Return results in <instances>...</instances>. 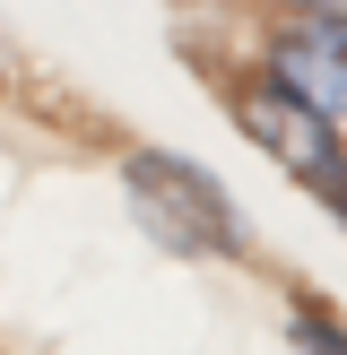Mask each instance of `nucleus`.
<instances>
[{
	"label": "nucleus",
	"mask_w": 347,
	"mask_h": 355,
	"mask_svg": "<svg viewBox=\"0 0 347 355\" xmlns=\"http://www.w3.org/2000/svg\"><path fill=\"white\" fill-rule=\"evenodd\" d=\"M121 200L130 217L148 225L165 252L183 260H243V208L226 200L217 173H200L191 156H165V148H130L121 156Z\"/></svg>",
	"instance_id": "nucleus-1"
},
{
	"label": "nucleus",
	"mask_w": 347,
	"mask_h": 355,
	"mask_svg": "<svg viewBox=\"0 0 347 355\" xmlns=\"http://www.w3.org/2000/svg\"><path fill=\"white\" fill-rule=\"evenodd\" d=\"M235 121H243V139H252L260 156H278V165L295 173V182H330V173L347 165V148H339V121H330L321 104H304L287 78L235 87Z\"/></svg>",
	"instance_id": "nucleus-2"
},
{
	"label": "nucleus",
	"mask_w": 347,
	"mask_h": 355,
	"mask_svg": "<svg viewBox=\"0 0 347 355\" xmlns=\"http://www.w3.org/2000/svg\"><path fill=\"white\" fill-rule=\"evenodd\" d=\"M269 78H287L304 104H321L330 121H347V17H304L278 35Z\"/></svg>",
	"instance_id": "nucleus-3"
},
{
	"label": "nucleus",
	"mask_w": 347,
	"mask_h": 355,
	"mask_svg": "<svg viewBox=\"0 0 347 355\" xmlns=\"http://www.w3.org/2000/svg\"><path fill=\"white\" fill-rule=\"evenodd\" d=\"M287 338H295V355H347V329L339 321H312V312H295Z\"/></svg>",
	"instance_id": "nucleus-4"
},
{
	"label": "nucleus",
	"mask_w": 347,
	"mask_h": 355,
	"mask_svg": "<svg viewBox=\"0 0 347 355\" xmlns=\"http://www.w3.org/2000/svg\"><path fill=\"white\" fill-rule=\"evenodd\" d=\"M312 191H321V200H330V217H339V225H347V165H339V173H330V182H312Z\"/></svg>",
	"instance_id": "nucleus-5"
},
{
	"label": "nucleus",
	"mask_w": 347,
	"mask_h": 355,
	"mask_svg": "<svg viewBox=\"0 0 347 355\" xmlns=\"http://www.w3.org/2000/svg\"><path fill=\"white\" fill-rule=\"evenodd\" d=\"M9 87H17V44L0 35V96H9Z\"/></svg>",
	"instance_id": "nucleus-6"
}]
</instances>
